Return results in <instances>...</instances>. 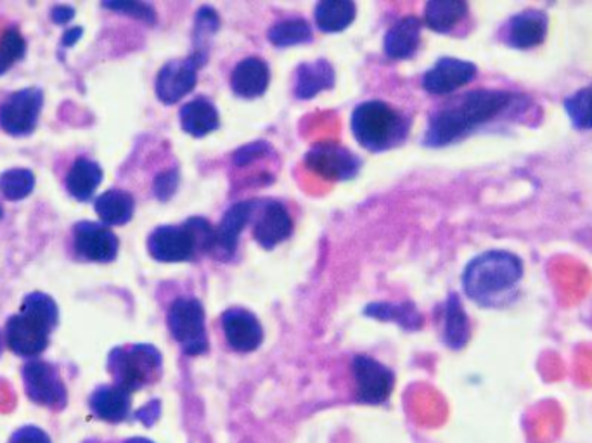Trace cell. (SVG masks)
I'll return each instance as SVG.
<instances>
[{
	"label": "cell",
	"instance_id": "cell-14",
	"mask_svg": "<svg viewBox=\"0 0 592 443\" xmlns=\"http://www.w3.org/2000/svg\"><path fill=\"white\" fill-rule=\"evenodd\" d=\"M305 163L312 172L328 180L354 179L361 170V159L338 142L324 141L312 145L305 154Z\"/></svg>",
	"mask_w": 592,
	"mask_h": 443
},
{
	"label": "cell",
	"instance_id": "cell-37",
	"mask_svg": "<svg viewBox=\"0 0 592 443\" xmlns=\"http://www.w3.org/2000/svg\"><path fill=\"white\" fill-rule=\"evenodd\" d=\"M9 443H52L46 431L37 427H23L14 431Z\"/></svg>",
	"mask_w": 592,
	"mask_h": 443
},
{
	"label": "cell",
	"instance_id": "cell-32",
	"mask_svg": "<svg viewBox=\"0 0 592 443\" xmlns=\"http://www.w3.org/2000/svg\"><path fill=\"white\" fill-rule=\"evenodd\" d=\"M35 188V175L28 168H11L0 174V197L8 201L25 200Z\"/></svg>",
	"mask_w": 592,
	"mask_h": 443
},
{
	"label": "cell",
	"instance_id": "cell-28",
	"mask_svg": "<svg viewBox=\"0 0 592 443\" xmlns=\"http://www.w3.org/2000/svg\"><path fill=\"white\" fill-rule=\"evenodd\" d=\"M466 14L468 4L463 0H431L425 8V22L431 30L448 34L465 20Z\"/></svg>",
	"mask_w": 592,
	"mask_h": 443
},
{
	"label": "cell",
	"instance_id": "cell-39",
	"mask_svg": "<svg viewBox=\"0 0 592 443\" xmlns=\"http://www.w3.org/2000/svg\"><path fill=\"white\" fill-rule=\"evenodd\" d=\"M160 416V402L153 401L151 402L148 407H144V409L139 410L137 413V419H141L144 425H148V427H151L156 419H159Z\"/></svg>",
	"mask_w": 592,
	"mask_h": 443
},
{
	"label": "cell",
	"instance_id": "cell-4",
	"mask_svg": "<svg viewBox=\"0 0 592 443\" xmlns=\"http://www.w3.org/2000/svg\"><path fill=\"white\" fill-rule=\"evenodd\" d=\"M214 243V227L206 218L192 217L182 226H162L148 238V252L162 264H180L210 253Z\"/></svg>",
	"mask_w": 592,
	"mask_h": 443
},
{
	"label": "cell",
	"instance_id": "cell-7",
	"mask_svg": "<svg viewBox=\"0 0 592 443\" xmlns=\"http://www.w3.org/2000/svg\"><path fill=\"white\" fill-rule=\"evenodd\" d=\"M166 325L184 354L200 357L209 352L205 308L200 300L186 296L175 300L166 314Z\"/></svg>",
	"mask_w": 592,
	"mask_h": 443
},
{
	"label": "cell",
	"instance_id": "cell-35",
	"mask_svg": "<svg viewBox=\"0 0 592 443\" xmlns=\"http://www.w3.org/2000/svg\"><path fill=\"white\" fill-rule=\"evenodd\" d=\"M177 186H179V174H177V170L162 172V174L154 179V197L162 201L171 200V198L174 197L175 191H177Z\"/></svg>",
	"mask_w": 592,
	"mask_h": 443
},
{
	"label": "cell",
	"instance_id": "cell-25",
	"mask_svg": "<svg viewBox=\"0 0 592 443\" xmlns=\"http://www.w3.org/2000/svg\"><path fill=\"white\" fill-rule=\"evenodd\" d=\"M95 210L104 226H125L133 220L136 200L125 189H110L95 201Z\"/></svg>",
	"mask_w": 592,
	"mask_h": 443
},
{
	"label": "cell",
	"instance_id": "cell-26",
	"mask_svg": "<svg viewBox=\"0 0 592 443\" xmlns=\"http://www.w3.org/2000/svg\"><path fill=\"white\" fill-rule=\"evenodd\" d=\"M471 337L468 314L456 293L449 294L443 312V341L452 350L465 349Z\"/></svg>",
	"mask_w": 592,
	"mask_h": 443
},
{
	"label": "cell",
	"instance_id": "cell-34",
	"mask_svg": "<svg viewBox=\"0 0 592 443\" xmlns=\"http://www.w3.org/2000/svg\"><path fill=\"white\" fill-rule=\"evenodd\" d=\"M104 8L111 9V11H118V13L128 14V16L137 17L141 22L154 23L156 22V13L151 5L142 4V2H128V0H118V2H104Z\"/></svg>",
	"mask_w": 592,
	"mask_h": 443
},
{
	"label": "cell",
	"instance_id": "cell-2",
	"mask_svg": "<svg viewBox=\"0 0 592 443\" xmlns=\"http://www.w3.org/2000/svg\"><path fill=\"white\" fill-rule=\"evenodd\" d=\"M60 319L54 300L42 291L26 294L22 308L5 322L9 350L23 358H37L46 352Z\"/></svg>",
	"mask_w": 592,
	"mask_h": 443
},
{
	"label": "cell",
	"instance_id": "cell-11",
	"mask_svg": "<svg viewBox=\"0 0 592 443\" xmlns=\"http://www.w3.org/2000/svg\"><path fill=\"white\" fill-rule=\"evenodd\" d=\"M55 177L77 201H89L103 182V168L84 153H64L54 163Z\"/></svg>",
	"mask_w": 592,
	"mask_h": 443
},
{
	"label": "cell",
	"instance_id": "cell-8",
	"mask_svg": "<svg viewBox=\"0 0 592 443\" xmlns=\"http://www.w3.org/2000/svg\"><path fill=\"white\" fill-rule=\"evenodd\" d=\"M118 238L103 221H77L66 238L70 258L77 262L110 264L118 255Z\"/></svg>",
	"mask_w": 592,
	"mask_h": 443
},
{
	"label": "cell",
	"instance_id": "cell-10",
	"mask_svg": "<svg viewBox=\"0 0 592 443\" xmlns=\"http://www.w3.org/2000/svg\"><path fill=\"white\" fill-rule=\"evenodd\" d=\"M42 107L43 92L37 87L9 92L0 98V128L8 136H30L39 124Z\"/></svg>",
	"mask_w": 592,
	"mask_h": 443
},
{
	"label": "cell",
	"instance_id": "cell-3",
	"mask_svg": "<svg viewBox=\"0 0 592 443\" xmlns=\"http://www.w3.org/2000/svg\"><path fill=\"white\" fill-rule=\"evenodd\" d=\"M521 277L524 262L520 256L504 250H489L466 265L463 288L469 300L480 303L482 307H490L515 290Z\"/></svg>",
	"mask_w": 592,
	"mask_h": 443
},
{
	"label": "cell",
	"instance_id": "cell-6",
	"mask_svg": "<svg viewBox=\"0 0 592 443\" xmlns=\"http://www.w3.org/2000/svg\"><path fill=\"white\" fill-rule=\"evenodd\" d=\"M163 371V357L156 346L148 343L116 346L108 357V372L113 384L124 388L128 393L139 392L160 380Z\"/></svg>",
	"mask_w": 592,
	"mask_h": 443
},
{
	"label": "cell",
	"instance_id": "cell-5",
	"mask_svg": "<svg viewBox=\"0 0 592 443\" xmlns=\"http://www.w3.org/2000/svg\"><path fill=\"white\" fill-rule=\"evenodd\" d=\"M350 124L358 144L373 153L392 150L410 134V119L383 101L358 104Z\"/></svg>",
	"mask_w": 592,
	"mask_h": 443
},
{
	"label": "cell",
	"instance_id": "cell-24",
	"mask_svg": "<svg viewBox=\"0 0 592 443\" xmlns=\"http://www.w3.org/2000/svg\"><path fill=\"white\" fill-rule=\"evenodd\" d=\"M335 86V69L326 60L300 64L294 81V96L299 99H312L323 90Z\"/></svg>",
	"mask_w": 592,
	"mask_h": 443
},
{
	"label": "cell",
	"instance_id": "cell-31",
	"mask_svg": "<svg viewBox=\"0 0 592 443\" xmlns=\"http://www.w3.org/2000/svg\"><path fill=\"white\" fill-rule=\"evenodd\" d=\"M267 35L276 48H291L312 40V26L303 17H288L277 22Z\"/></svg>",
	"mask_w": 592,
	"mask_h": 443
},
{
	"label": "cell",
	"instance_id": "cell-29",
	"mask_svg": "<svg viewBox=\"0 0 592 443\" xmlns=\"http://www.w3.org/2000/svg\"><path fill=\"white\" fill-rule=\"evenodd\" d=\"M26 54L22 28L11 17L0 14V75L13 68Z\"/></svg>",
	"mask_w": 592,
	"mask_h": 443
},
{
	"label": "cell",
	"instance_id": "cell-1",
	"mask_svg": "<svg viewBox=\"0 0 592 443\" xmlns=\"http://www.w3.org/2000/svg\"><path fill=\"white\" fill-rule=\"evenodd\" d=\"M521 101L524 96L513 94L507 90H471L431 116L425 142L431 148L451 144L471 132L478 125L497 118Z\"/></svg>",
	"mask_w": 592,
	"mask_h": 443
},
{
	"label": "cell",
	"instance_id": "cell-13",
	"mask_svg": "<svg viewBox=\"0 0 592 443\" xmlns=\"http://www.w3.org/2000/svg\"><path fill=\"white\" fill-rule=\"evenodd\" d=\"M205 52H194L186 60H174L160 69L156 77V96L165 104L179 103L197 87L198 69L205 64Z\"/></svg>",
	"mask_w": 592,
	"mask_h": 443
},
{
	"label": "cell",
	"instance_id": "cell-43",
	"mask_svg": "<svg viewBox=\"0 0 592 443\" xmlns=\"http://www.w3.org/2000/svg\"><path fill=\"white\" fill-rule=\"evenodd\" d=\"M2 349H4V341H2V332H0V355H2Z\"/></svg>",
	"mask_w": 592,
	"mask_h": 443
},
{
	"label": "cell",
	"instance_id": "cell-38",
	"mask_svg": "<svg viewBox=\"0 0 592 443\" xmlns=\"http://www.w3.org/2000/svg\"><path fill=\"white\" fill-rule=\"evenodd\" d=\"M217 28L218 16L214 9L201 8L197 16V34H200V37L212 35L217 31Z\"/></svg>",
	"mask_w": 592,
	"mask_h": 443
},
{
	"label": "cell",
	"instance_id": "cell-17",
	"mask_svg": "<svg viewBox=\"0 0 592 443\" xmlns=\"http://www.w3.org/2000/svg\"><path fill=\"white\" fill-rule=\"evenodd\" d=\"M477 75V66L469 61L456 58H442L433 68L428 69L423 77V87L430 94H451L454 90L466 86Z\"/></svg>",
	"mask_w": 592,
	"mask_h": 443
},
{
	"label": "cell",
	"instance_id": "cell-44",
	"mask_svg": "<svg viewBox=\"0 0 592 443\" xmlns=\"http://www.w3.org/2000/svg\"><path fill=\"white\" fill-rule=\"evenodd\" d=\"M2 214H4V212H2V205H0V218H2Z\"/></svg>",
	"mask_w": 592,
	"mask_h": 443
},
{
	"label": "cell",
	"instance_id": "cell-12",
	"mask_svg": "<svg viewBox=\"0 0 592 443\" xmlns=\"http://www.w3.org/2000/svg\"><path fill=\"white\" fill-rule=\"evenodd\" d=\"M357 401L364 405H381L392 396L395 376L385 364L369 355H355L352 360Z\"/></svg>",
	"mask_w": 592,
	"mask_h": 443
},
{
	"label": "cell",
	"instance_id": "cell-30",
	"mask_svg": "<svg viewBox=\"0 0 592 443\" xmlns=\"http://www.w3.org/2000/svg\"><path fill=\"white\" fill-rule=\"evenodd\" d=\"M355 20V4L350 0H323L316 8V23L326 34H338Z\"/></svg>",
	"mask_w": 592,
	"mask_h": 443
},
{
	"label": "cell",
	"instance_id": "cell-33",
	"mask_svg": "<svg viewBox=\"0 0 592 443\" xmlns=\"http://www.w3.org/2000/svg\"><path fill=\"white\" fill-rule=\"evenodd\" d=\"M565 110L576 127L592 130V86L577 90L576 94L565 99Z\"/></svg>",
	"mask_w": 592,
	"mask_h": 443
},
{
	"label": "cell",
	"instance_id": "cell-42",
	"mask_svg": "<svg viewBox=\"0 0 592 443\" xmlns=\"http://www.w3.org/2000/svg\"><path fill=\"white\" fill-rule=\"evenodd\" d=\"M122 443H154L153 440L144 439V436H133V439L124 440Z\"/></svg>",
	"mask_w": 592,
	"mask_h": 443
},
{
	"label": "cell",
	"instance_id": "cell-22",
	"mask_svg": "<svg viewBox=\"0 0 592 443\" xmlns=\"http://www.w3.org/2000/svg\"><path fill=\"white\" fill-rule=\"evenodd\" d=\"M421 42V22L416 16H405L388 30L385 52L392 60H407L418 51Z\"/></svg>",
	"mask_w": 592,
	"mask_h": 443
},
{
	"label": "cell",
	"instance_id": "cell-23",
	"mask_svg": "<svg viewBox=\"0 0 592 443\" xmlns=\"http://www.w3.org/2000/svg\"><path fill=\"white\" fill-rule=\"evenodd\" d=\"M218 119L217 107L206 98H197L180 107V125L184 132L192 137H205L217 130Z\"/></svg>",
	"mask_w": 592,
	"mask_h": 443
},
{
	"label": "cell",
	"instance_id": "cell-36",
	"mask_svg": "<svg viewBox=\"0 0 592 443\" xmlns=\"http://www.w3.org/2000/svg\"><path fill=\"white\" fill-rule=\"evenodd\" d=\"M270 151V145L264 141L252 142L241 148V150L235 153V165L247 166L250 163L256 162V160L264 159Z\"/></svg>",
	"mask_w": 592,
	"mask_h": 443
},
{
	"label": "cell",
	"instance_id": "cell-27",
	"mask_svg": "<svg viewBox=\"0 0 592 443\" xmlns=\"http://www.w3.org/2000/svg\"><path fill=\"white\" fill-rule=\"evenodd\" d=\"M364 314L381 322H395L404 331H418L423 328V316L413 303H369Z\"/></svg>",
	"mask_w": 592,
	"mask_h": 443
},
{
	"label": "cell",
	"instance_id": "cell-19",
	"mask_svg": "<svg viewBox=\"0 0 592 443\" xmlns=\"http://www.w3.org/2000/svg\"><path fill=\"white\" fill-rule=\"evenodd\" d=\"M547 14L539 9L515 14L507 25V43L516 49L536 48L547 34Z\"/></svg>",
	"mask_w": 592,
	"mask_h": 443
},
{
	"label": "cell",
	"instance_id": "cell-9",
	"mask_svg": "<svg viewBox=\"0 0 592 443\" xmlns=\"http://www.w3.org/2000/svg\"><path fill=\"white\" fill-rule=\"evenodd\" d=\"M22 375L26 396L34 404L42 405L55 413H60L66 407L68 390H66L58 366L48 363V360H40V358H30L23 366Z\"/></svg>",
	"mask_w": 592,
	"mask_h": 443
},
{
	"label": "cell",
	"instance_id": "cell-21",
	"mask_svg": "<svg viewBox=\"0 0 592 443\" xmlns=\"http://www.w3.org/2000/svg\"><path fill=\"white\" fill-rule=\"evenodd\" d=\"M269 66L261 58H247L239 61L230 75V87L235 94L243 99L261 98L269 87Z\"/></svg>",
	"mask_w": 592,
	"mask_h": 443
},
{
	"label": "cell",
	"instance_id": "cell-41",
	"mask_svg": "<svg viewBox=\"0 0 592 443\" xmlns=\"http://www.w3.org/2000/svg\"><path fill=\"white\" fill-rule=\"evenodd\" d=\"M80 35H81V28H78L77 26L75 30H72L70 31V34H66V37H64L63 39L64 46H68V43L70 46H72V43L75 42V40H77L78 37H80Z\"/></svg>",
	"mask_w": 592,
	"mask_h": 443
},
{
	"label": "cell",
	"instance_id": "cell-15",
	"mask_svg": "<svg viewBox=\"0 0 592 443\" xmlns=\"http://www.w3.org/2000/svg\"><path fill=\"white\" fill-rule=\"evenodd\" d=\"M259 201H239L227 210L217 229H214V243L210 255L221 262H227L238 250L239 235L256 212Z\"/></svg>",
	"mask_w": 592,
	"mask_h": 443
},
{
	"label": "cell",
	"instance_id": "cell-20",
	"mask_svg": "<svg viewBox=\"0 0 592 443\" xmlns=\"http://www.w3.org/2000/svg\"><path fill=\"white\" fill-rule=\"evenodd\" d=\"M89 407L96 418L116 425L130 416L133 393H128L127 390L116 387V384H103V387L96 388L90 395Z\"/></svg>",
	"mask_w": 592,
	"mask_h": 443
},
{
	"label": "cell",
	"instance_id": "cell-40",
	"mask_svg": "<svg viewBox=\"0 0 592 443\" xmlns=\"http://www.w3.org/2000/svg\"><path fill=\"white\" fill-rule=\"evenodd\" d=\"M73 17V9L68 5H55L52 9V22L58 23V25H63V23L70 22Z\"/></svg>",
	"mask_w": 592,
	"mask_h": 443
},
{
	"label": "cell",
	"instance_id": "cell-18",
	"mask_svg": "<svg viewBox=\"0 0 592 443\" xmlns=\"http://www.w3.org/2000/svg\"><path fill=\"white\" fill-rule=\"evenodd\" d=\"M253 238L265 250H273L277 244L290 238L293 232V220L290 212L279 201H265L262 208H256Z\"/></svg>",
	"mask_w": 592,
	"mask_h": 443
},
{
	"label": "cell",
	"instance_id": "cell-16",
	"mask_svg": "<svg viewBox=\"0 0 592 443\" xmlns=\"http://www.w3.org/2000/svg\"><path fill=\"white\" fill-rule=\"evenodd\" d=\"M222 332L227 345L238 354L255 352L264 341V328L255 314L247 308H229L221 317Z\"/></svg>",
	"mask_w": 592,
	"mask_h": 443
}]
</instances>
